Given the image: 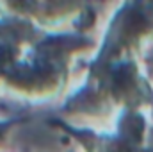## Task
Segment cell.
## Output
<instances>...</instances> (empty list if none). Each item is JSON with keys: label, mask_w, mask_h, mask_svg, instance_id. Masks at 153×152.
I'll return each instance as SVG.
<instances>
[{"label": "cell", "mask_w": 153, "mask_h": 152, "mask_svg": "<svg viewBox=\"0 0 153 152\" xmlns=\"http://www.w3.org/2000/svg\"><path fill=\"white\" fill-rule=\"evenodd\" d=\"M85 39L68 32H41L0 72V91L7 97L41 102L66 82L70 63Z\"/></svg>", "instance_id": "6da1fadb"}, {"label": "cell", "mask_w": 153, "mask_h": 152, "mask_svg": "<svg viewBox=\"0 0 153 152\" xmlns=\"http://www.w3.org/2000/svg\"><path fill=\"white\" fill-rule=\"evenodd\" d=\"M85 7L87 0H0V16L29 23L41 32H64Z\"/></svg>", "instance_id": "7a4b0ae2"}]
</instances>
